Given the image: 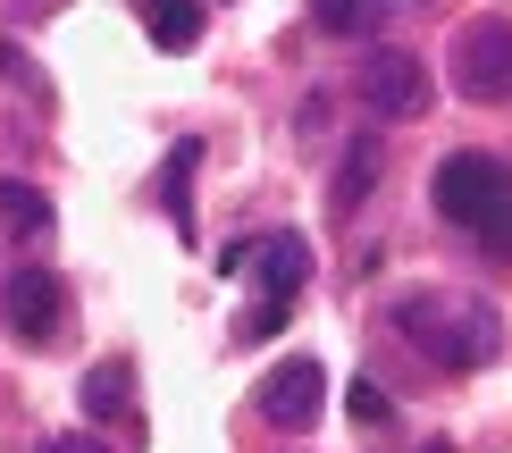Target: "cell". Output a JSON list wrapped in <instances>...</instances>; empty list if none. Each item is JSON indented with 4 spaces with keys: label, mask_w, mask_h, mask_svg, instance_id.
<instances>
[{
    "label": "cell",
    "mask_w": 512,
    "mask_h": 453,
    "mask_svg": "<svg viewBox=\"0 0 512 453\" xmlns=\"http://www.w3.org/2000/svg\"><path fill=\"white\" fill-rule=\"evenodd\" d=\"M319 403H328V370H319L311 353L277 361V370L261 378V420H269V428H311Z\"/></svg>",
    "instance_id": "obj_4"
},
{
    "label": "cell",
    "mask_w": 512,
    "mask_h": 453,
    "mask_svg": "<svg viewBox=\"0 0 512 453\" xmlns=\"http://www.w3.org/2000/svg\"><path fill=\"white\" fill-rule=\"evenodd\" d=\"M395 336L412 344V353H429L437 370H487V361L504 353V319H496V302H479V294H454V286H412V294H395Z\"/></svg>",
    "instance_id": "obj_1"
},
{
    "label": "cell",
    "mask_w": 512,
    "mask_h": 453,
    "mask_svg": "<svg viewBox=\"0 0 512 453\" xmlns=\"http://www.w3.org/2000/svg\"><path fill=\"white\" fill-rule=\"evenodd\" d=\"M84 420H126V403H135V361H93L76 386Z\"/></svg>",
    "instance_id": "obj_10"
},
{
    "label": "cell",
    "mask_w": 512,
    "mask_h": 453,
    "mask_svg": "<svg viewBox=\"0 0 512 453\" xmlns=\"http://www.w3.org/2000/svg\"><path fill=\"white\" fill-rule=\"evenodd\" d=\"M42 453H110V445H101V437H51Z\"/></svg>",
    "instance_id": "obj_16"
},
{
    "label": "cell",
    "mask_w": 512,
    "mask_h": 453,
    "mask_svg": "<svg viewBox=\"0 0 512 453\" xmlns=\"http://www.w3.org/2000/svg\"><path fill=\"white\" fill-rule=\"evenodd\" d=\"M429 193H437L445 227H462L487 261H512V168L496 160V151H454Z\"/></svg>",
    "instance_id": "obj_2"
},
{
    "label": "cell",
    "mask_w": 512,
    "mask_h": 453,
    "mask_svg": "<svg viewBox=\"0 0 512 453\" xmlns=\"http://www.w3.org/2000/svg\"><path fill=\"white\" fill-rule=\"evenodd\" d=\"M0 311H9V328L26 344H51L59 319H68V286L51 269H17V277H0Z\"/></svg>",
    "instance_id": "obj_6"
},
{
    "label": "cell",
    "mask_w": 512,
    "mask_h": 453,
    "mask_svg": "<svg viewBox=\"0 0 512 453\" xmlns=\"http://www.w3.org/2000/svg\"><path fill=\"white\" fill-rule=\"evenodd\" d=\"M345 412H353L361 428H378V420H387V395H378V386L361 378V386H345Z\"/></svg>",
    "instance_id": "obj_15"
},
{
    "label": "cell",
    "mask_w": 512,
    "mask_h": 453,
    "mask_svg": "<svg viewBox=\"0 0 512 453\" xmlns=\"http://www.w3.org/2000/svg\"><path fill=\"white\" fill-rule=\"evenodd\" d=\"M244 261L261 269V286H269V294H303V277H311V244H303L294 227H277L261 252H244Z\"/></svg>",
    "instance_id": "obj_9"
},
{
    "label": "cell",
    "mask_w": 512,
    "mask_h": 453,
    "mask_svg": "<svg viewBox=\"0 0 512 453\" xmlns=\"http://www.w3.org/2000/svg\"><path fill=\"white\" fill-rule=\"evenodd\" d=\"M378 177H387V143H378V135H353L345 160H336V177H328V210H336V219H353V210L370 202Z\"/></svg>",
    "instance_id": "obj_7"
},
{
    "label": "cell",
    "mask_w": 512,
    "mask_h": 453,
    "mask_svg": "<svg viewBox=\"0 0 512 453\" xmlns=\"http://www.w3.org/2000/svg\"><path fill=\"white\" fill-rule=\"evenodd\" d=\"M286 319H294V294H261V302H252V311L236 319V336H244V344H269L277 328H286Z\"/></svg>",
    "instance_id": "obj_14"
},
{
    "label": "cell",
    "mask_w": 512,
    "mask_h": 453,
    "mask_svg": "<svg viewBox=\"0 0 512 453\" xmlns=\"http://www.w3.org/2000/svg\"><path fill=\"white\" fill-rule=\"evenodd\" d=\"M135 17L152 34V51H168V59H185L202 42V0H135Z\"/></svg>",
    "instance_id": "obj_8"
},
{
    "label": "cell",
    "mask_w": 512,
    "mask_h": 453,
    "mask_svg": "<svg viewBox=\"0 0 512 453\" xmlns=\"http://www.w3.org/2000/svg\"><path fill=\"white\" fill-rule=\"evenodd\" d=\"M361 101H370L378 118H420L429 110V68H420L412 51H370L361 59Z\"/></svg>",
    "instance_id": "obj_5"
},
{
    "label": "cell",
    "mask_w": 512,
    "mask_h": 453,
    "mask_svg": "<svg viewBox=\"0 0 512 453\" xmlns=\"http://www.w3.org/2000/svg\"><path fill=\"white\" fill-rule=\"evenodd\" d=\"M0 227L42 235V227H51V193H42V185H26V177H0Z\"/></svg>",
    "instance_id": "obj_12"
},
{
    "label": "cell",
    "mask_w": 512,
    "mask_h": 453,
    "mask_svg": "<svg viewBox=\"0 0 512 453\" xmlns=\"http://www.w3.org/2000/svg\"><path fill=\"white\" fill-rule=\"evenodd\" d=\"M311 26L361 42V34H378V0H311Z\"/></svg>",
    "instance_id": "obj_13"
},
{
    "label": "cell",
    "mask_w": 512,
    "mask_h": 453,
    "mask_svg": "<svg viewBox=\"0 0 512 453\" xmlns=\"http://www.w3.org/2000/svg\"><path fill=\"white\" fill-rule=\"evenodd\" d=\"M194 160H202V143H177L168 168H160V202H168V219H177V235H194Z\"/></svg>",
    "instance_id": "obj_11"
},
{
    "label": "cell",
    "mask_w": 512,
    "mask_h": 453,
    "mask_svg": "<svg viewBox=\"0 0 512 453\" xmlns=\"http://www.w3.org/2000/svg\"><path fill=\"white\" fill-rule=\"evenodd\" d=\"M445 76H454L462 101L504 110V101H512V26H504V17H471V26L454 34V51H445Z\"/></svg>",
    "instance_id": "obj_3"
}]
</instances>
